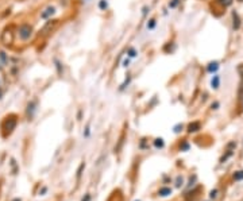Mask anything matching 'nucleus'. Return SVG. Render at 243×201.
<instances>
[{
    "label": "nucleus",
    "mask_w": 243,
    "mask_h": 201,
    "mask_svg": "<svg viewBox=\"0 0 243 201\" xmlns=\"http://www.w3.org/2000/svg\"><path fill=\"white\" fill-rule=\"evenodd\" d=\"M16 127V118L14 115H11V116H7L4 120V123H3V130H4V136H7V134L10 135Z\"/></svg>",
    "instance_id": "nucleus-1"
},
{
    "label": "nucleus",
    "mask_w": 243,
    "mask_h": 201,
    "mask_svg": "<svg viewBox=\"0 0 243 201\" xmlns=\"http://www.w3.org/2000/svg\"><path fill=\"white\" fill-rule=\"evenodd\" d=\"M32 35V27L28 24H22L19 27V36H21L22 41H28Z\"/></svg>",
    "instance_id": "nucleus-2"
},
{
    "label": "nucleus",
    "mask_w": 243,
    "mask_h": 201,
    "mask_svg": "<svg viewBox=\"0 0 243 201\" xmlns=\"http://www.w3.org/2000/svg\"><path fill=\"white\" fill-rule=\"evenodd\" d=\"M56 24H57V20H53V19H50V20L47 22L45 26L42 27L41 34H42V35H46V34H49V32H52V30L56 27Z\"/></svg>",
    "instance_id": "nucleus-3"
},
{
    "label": "nucleus",
    "mask_w": 243,
    "mask_h": 201,
    "mask_svg": "<svg viewBox=\"0 0 243 201\" xmlns=\"http://www.w3.org/2000/svg\"><path fill=\"white\" fill-rule=\"evenodd\" d=\"M54 14H56V7L49 5L47 8H45V10H43V12L41 14V18H42V19H49V18H52Z\"/></svg>",
    "instance_id": "nucleus-4"
},
{
    "label": "nucleus",
    "mask_w": 243,
    "mask_h": 201,
    "mask_svg": "<svg viewBox=\"0 0 243 201\" xmlns=\"http://www.w3.org/2000/svg\"><path fill=\"white\" fill-rule=\"evenodd\" d=\"M199 130H200V123H197V122H193V123H191L188 126V131L189 132H196Z\"/></svg>",
    "instance_id": "nucleus-5"
},
{
    "label": "nucleus",
    "mask_w": 243,
    "mask_h": 201,
    "mask_svg": "<svg viewBox=\"0 0 243 201\" xmlns=\"http://www.w3.org/2000/svg\"><path fill=\"white\" fill-rule=\"evenodd\" d=\"M34 111H35V103L31 101V103H28V105H27V115L31 118L32 114H34Z\"/></svg>",
    "instance_id": "nucleus-6"
},
{
    "label": "nucleus",
    "mask_w": 243,
    "mask_h": 201,
    "mask_svg": "<svg viewBox=\"0 0 243 201\" xmlns=\"http://www.w3.org/2000/svg\"><path fill=\"white\" fill-rule=\"evenodd\" d=\"M208 72H211V73H213V72H216L217 69H219V63L217 62H211L209 65H208Z\"/></svg>",
    "instance_id": "nucleus-7"
},
{
    "label": "nucleus",
    "mask_w": 243,
    "mask_h": 201,
    "mask_svg": "<svg viewBox=\"0 0 243 201\" xmlns=\"http://www.w3.org/2000/svg\"><path fill=\"white\" fill-rule=\"evenodd\" d=\"M160 194L161 196H169V194H171V189L170 188H162V189H160Z\"/></svg>",
    "instance_id": "nucleus-8"
},
{
    "label": "nucleus",
    "mask_w": 243,
    "mask_h": 201,
    "mask_svg": "<svg viewBox=\"0 0 243 201\" xmlns=\"http://www.w3.org/2000/svg\"><path fill=\"white\" fill-rule=\"evenodd\" d=\"M127 56H128L130 58H135L136 56H138V52L135 50L134 47H130L128 50H127Z\"/></svg>",
    "instance_id": "nucleus-9"
},
{
    "label": "nucleus",
    "mask_w": 243,
    "mask_h": 201,
    "mask_svg": "<svg viewBox=\"0 0 243 201\" xmlns=\"http://www.w3.org/2000/svg\"><path fill=\"white\" fill-rule=\"evenodd\" d=\"M219 81H220V78H219V76H213L212 81H211V85H212V88L217 89V88H219Z\"/></svg>",
    "instance_id": "nucleus-10"
},
{
    "label": "nucleus",
    "mask_w": 243,
    "mask_h": 201,
    "mask_svg": "<svg viewBox=\"0 0 243 201\" xmlns=\"http://www.w3.org/2000/svg\"><path fill=\"white\" fill-rule=\"evenodd\" d=\"M154 146L157 149H162L164 147V139H161V138H157L154 140Z\"/></svg>",
    "instance_id": "nucleus-11"
},
{
    "label": "nucleus",
    "mask_w": 243,
    "mask_h": 201,
    "mask_svg": "<svg viewBox=\"0 0 243 201\" xmlns=\"http://www.w3.org/2000/svg\"><path fill=\"white\" fill-rule=\"evenodd\" d=\"M99 8L100 10L105 11L107 8H108V3H107V0H100V3H99Z\"/></svg>",
    "instance_id": "nucleus-12"
},
{
    "label": "nucleus",
    "mask_w": 243,
    "mask_h": 201,
    "mask_svg": "<svg viewBox=\"0 0 243 201\" xmlns=\"http://www.w3.org/2000/svg\"><path fill=\"white\" fill-rule=\"evenodd\" d=\"M174 49H176L174 43H168V45L164 47V50H165V52H168V53H171L173 50H174Z\"/></svg>",
    "instance_id": "nucleus-13"
},
{
    "label": "nucleus",
    "mask_w": 243,
    "mask_h": 201,
    "mask_svg": "<svg viewBox=\"0 0 243 201\" xmlns=\"http://www.w3.org/2000/svg\"><path fill=\"white\" fill-rule=\"evenodd\" d=\"M239 26H240V22H239V18L238 15L234 12V28H239Z\"/></svg>",
    "instance_id": "nucleus-14"
},
{
    "label": "nucleus",
    "mask_w": 243,
    "mask_h": 201,
    "mask_svg": "<svg viewBox=\"0 0 243 201\" xmlns=\"http://www.w3.org/2000/svg\"><path fill=\"white\" fill-rule=\"evenodd\" d=\"M130 83H131V77L128 76V77L126 78V81H124V83L122 84V85H120V91H123V89H126V88H127V85H128Z\"/></svg>",
    "instance_id": "nucleus-15"
},
{
    "label": "nucleus",
    "mask_w": 243,
    "mask_h": 201,
    "mask_svg": "<svg viewBox=\"0 0 243 201\" xmlns=\"http://www.w3.org/2000/svg\"><path fill=\"white\" fill-rule=\"evenodd\" d=\"M155 24H157L155 19H150V20L147 22V28H149V30H153V28L155 27Z\"/></svg>",
    "instance_id": "nucleus-16"
},
{
    "label": "nucleus",
    "mask_w": 243,
    "mask_h": 201,
    "mask_svg": "<svg viewBox=\"0 0 243 201\" xmlns=\"http://www.w3.org/2000/svg\"><path fill=\"white\" fill-rule=\"evenodd\" d=\"M234 178H235L236 181L243 180V171H236V173L234 174Z\"/></svg>",
    "instance_id": "nucleus-17"
},
{
    "label": "nucleus",
    "mask_w": 243,
    "mask_h": 201,
    "mask_svg": "<svg viewBox=\"0 0 243 201\" xmlns=\"http://www.w3.org/2000/svg\"><path fill=\"white\" fill-rule=\"evenodd\" d=\"M54 62H56V66H57L58 74H61V73H62V67H61V63H60V61H58V60H54Z\"/></svg>",
    "instance_id": "nucleus-18"
},
{
    "label": "nucleus",
    "mask_w": 243,
    "mask_h": 201,
    "mask_svg": "<svg viewBox=\"0 0 243 201\" xmlns=\"http://www.w3.org/2000/svg\"><path fill=\"white\" fill-rule=\"evenodd\" d=\"M178 3H180V0H171L170 3H169V7H170V8H174V7H177Z\"/></svg>",
    "instance_id": "nucleus-19"
},
{
    "label": "nucleus",
    "mask_w": 243,
    "mask_h": 201,
    "mask_svg": "<svg viewBox=\"0 0 243 201\" xmlns=\"http://www.w3.org/2000/svg\"><path fill=\"white\" fill-rule=\"evenodd\" d=\"M222 4H224V5H230L231 3H232V0H219Z\"/></svg>",
    "instance_id": "nucleus-20"
},
{
    "label": "nucleus",
    "mask_w": 243,
    "mask_h": 201,
    "mask_svg": "<svg viewBox=\"0 0 243 201\" xmlns=\"http://www.w3.org/2000/svg\"><path fill=\"white\" fill-rule=\"evenodd\" d=\"M122 65H123V67H127V66H130V60L128 58H126L123 62H122Z\"/></svg>",
    "instance_id": "nucleus-21"
},
{
    "label": "nucleus",
    "mask_w": 243,
    "mask_h": 201,
    "mask_svg": "<svg viewBox=\"0 0 243 201\" xmlns=\"http://www.w3.org/2000/svg\"><path fill=\"white\" fill-rule=\"evenodd\" d=\"M0 58H1V60H3V62H4V63H7V57H5V53H0Z\"/></svg>",
    "instance_id": "nucleus-22"
},
{
    "label": "nucleus",
    "mask_w": 243,
    "mask_h": 201,
    "mask_svg": "<svg viewBox=\"0 0 243 201\" xmlns=\"http://www.w3.org/2000/svg\"><path fill=\"white\" fill-rule=\"evenodd\" d=\"M181 130H182V124H178V126L174 127V132H180Z\"/></svg>",
    "instance_id": "nucleus-23"
},
{
    "label": "nucleus",
    "mask_w": 243,
    "mask_h": 201,
    "mask_svg": "<svg viewBox=\"0 0 243 201\" xmlns=\"http://www.w3.org/2000/svg\"><path fill=\"white\" fill-rule=\"evenodd\" d=\"M181 184H182V178H181V177H178V178H177V184H176V185L180 186Z\"/></svg>",
    "instance_id": "nucleus-24"
},
{
    "label": "nucleus",
    "mask_w": 243,
    "mask_h": 201,
    "mask_svg": "<svg viewBox=\"0 0 243 201\" xmlns=\"http://www.w3.org/2000/svg\"><path fill=\"white\" fill-rule=\"evenodd\" d=\"M216 194H217V190H212V192H211V197H212V198H215V197H216Z\"/></svg>",
    "instance_id": "nucleus-25"
},
{
    "label": "nucleus",
    "mask_w": 243,
    "mask_h": 201,
    "mask_svg": "<svg viewBox=\"0 0 243 201\" xmlns=\"http://www.w3.org/2000/svg\"><path fill=\"white\" fill-rule=\"evenodd\" d=\"M143 15H146V14H147V11H149V7H147V5H146V7H143Z\"/></svg>",
    "instance_id": "nucleus-26"
},
{
    "label": "nucleus",
    "mask_w": 243,
    "mask_h": 201,
    "mask_svg": "<svg viewBox=\"0 0 243 201\" xmlns=\"http://www.w3.org/2000/svg\"><path fill=\"white\" fill-rule=\"evenodd\" d=\"M85 136H89V126L85 128Z\"/></svg>",
    "instance_id": "nucleus-27"
},
{
    "label": "nucleus",
    "mask_w": 243,
    "mask_h": 201,
    "mask_svg": "<svg viewBox=\"0 0 243 201\" xmlns=\"http://www.w3.org/2000/svg\"><path fill=\"white\" fill-rule=\"evenodd\" d=\"M217 107H219V104H217V103H215V104H212V108H213V109H216V108H217Z\"/></svg>",
    "instance_id": "nucleus-28"
},
{
    "label": "nucleus",
    "mask_w": 243,
    "mask_h": 201,
    "mask_svg": "<svg viewBox=\"0 0 243 201\" xmlns=\"http://www.w3.org/2000/svg\"><path fill=\"white\" fill-rule=\"evenodd\" d=\"M89 198H91V197H89L88 194H87V197H85V200H83V201H89Z\"/></svg>",
    "instance_id": "nucleus-29"
},
{
    "label": "nucleus",
    "mask_w": 243,
    "mask_h": 201,
    "mask_svg": "<svg viewBox=\"0 0 243 201\" xmlns=\"http://www.w3.org/2000/svg\"><path fill=\"white\" fill-rule=\"evenodd\" d=\"M1 95H3V92H1V89H0V99H1Z\"/></svg>",
    "instance_id": "nucleus-30"
},
{
    "label": "nucleus",
    "mask_w": 243,
    "mask_h": 201,
    "mask_svg": "<svg viewBox=\"0 0 243 201\" xmlns=\"http://www.w3.org/2000/svg\"><path fill=\"white\" fill-rule=\"evenodd\" d=\"M14 201H21V200H19V198H15V200H14Z\"/></svg>",
    "instance_id": "nucleus-31"
}]
</instances>
